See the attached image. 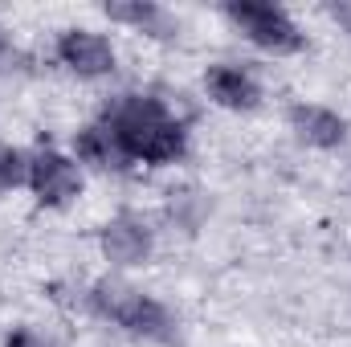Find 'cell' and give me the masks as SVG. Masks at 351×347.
Listing matches in <instances>:
<instances>
[{
	"label": "cell",
	"instance_id": "9",
	"mask_svg": "<svg viewBox=\"0 0 351 347\" xmlns=\"http://www.w3.org/2000/svg\"><path fill=\"white\" fill-rule=\"evenodd\" d=\"M102 12L114 21V25H127L135 33H147V37H160L168 41L176 37V16L164 4H152V0H119V4H102Z\"/></svg>",
	"mask_w": 351,
	"mask_h": 347
},
{
	"label": "cell",
	"instance_id": "5",
	"mask_svg": "<svg viewBox=\"0 0 351 347\" xmlns=\"http://www.w3.org/2000/svg\"><path fill=\"white\" fill-rule=\"evenodd\" d=\"M53 53L78 78H110L114 66H119L114 45L94 29H62L58 41H53Z\"/></svg>",
	"mask_w": 351,
	"mask_h": 347
},
{
	"label": "cell",
	"instance_id": "7",
	"mask_svg": "<svg viewBox=\"0 0 351 347\" xmlns=\"http://www.w3.org/2000/svg\"><path fill=\"white\" fill-rule=\"evenodd\" d=\"M286 123L290 131L306 143V147H319V152H335L348 143V119L331 106H319V102H294L286 110Z\"/></svg>",
	"mask_w": 351,
	"mask_h": 347
},
{
	"label": "cell",
	"instance_id": "11",
	"mask_svg": "<svg viewBox=\"0 0 351 347\" xmlns=\"http://www.w3.org/2000/svg\"><path fill=\"white\" fill-rule=\"evenodd\" d=\"M25 180H29V156L8 147V143H0V192L21 188Z\"/></svg>",
	"mask_w": 351,
	"mask_h": 347
},
{
	"label": "cell",
	"instance_id": "1",
	"mask_svg": "<svg viewBox=\"0 0 351 347\" xmlns=\"http://www.w3.org/2000/svg\"><path fill=\"white\" fill-rule=\"evenodd\" d=\"M98 123L110 127V135L119 139V147L131 164L164 168L188 152L184 123L168 110V102H160L152 94H119L114 102L102 106Z\"/></svg>",
	"mask_w": 351,
	"mask_h": 347
},
{
	"label": "cell",
	"instance_id": "10",
	"mask_svg": "<svg viewBox=\"0 0 351 347\" xmlns=\"http://www.w3.org/2000/svg\"><path fill=\"white\" fill-rule=\"evenodd\" d=\"M74 152H78L82 164L102 168V172H123V168H131V160L123 156L119 139H114L110 127H102V123H90V127H82V131L74 135Z\"/></svg>",
	"mask_w": 351,
	"mask_h": 347
},
{
	"label": "cell",
	"instance_id": "6",
	"mask_svg": "<svg viewBox=\"0 0 351 347\" xmlns=\"http://www.w3.org/2000/svg\"><path fill=\"white\" fill-rule=\"evenodd\" d=\"M98 250H102V258L110 261V265H147L152 254H156V237H152V229L139 221V217H131V213H119V217H110L102 229H98Z\"/></svg>",
	"mask_w": 351,
	"mask_h": 347
},
{
	"label": "cell",
	"instance_id": "8",
	"mask_svg": "<svg viewBox=\"0 0 351 347\" xmlns=\"http://www.w3.org/2000/svg\"><path fill=\"white\" fill-rule=\"evenodd\" d=\"M204 94L221 106V110H237V115H250L262 106V82L241 70V66H229V62H217L204 70Z\"/></svg>",
	"mask_w": 351,
	"mask_h": 347
},
{
	"label": "cell",
	"instance_id": "13",
	"mask_svg": "<svg viewBox=\"0 0 351 347\" xmlns=\"http://www.w3.org/2000/svg\"><path fill=\"white\" fill-rule=\"evenodd\" d=\"M12 62H16V45H12L8 29L0 25V74H4V70H12Z\"/></svg>",
	"mask_w": 351,
	"mask_h": 347
},
{
	"label": "cell",
	"instance_id": "14",
	"mask_svg": "<svg viewBox=\"0 0 351 347\" xmlns=\"http://www.w3.org/2000/svg\"><path fill=\"white\" fill-rule=\"evenodd\" d=\"M327 16H331L343 33H351V4H327Z\"/></svg>",
	"mask_w": 351,
	"mask_h": 347
},
{
	"label": "cell",
	"instance_id": "3",
	"mask_svg": "<svg viewBox=\"0 0 351 347\" xmlns=\"http://www.w3.org/2000/svg\"><path fill=\"white\" fill-rule=\"evenodd\" d=\"M221 16L262 53L274 58H290L306 49V33L294 25V16L282 4H262V0H229L221 8Z\"/></svg>",
	"mask_w": 351,
	"mask_h": 347
},
{
	"label": "cell",
	"instance_id": "12",
	"mask_svg": "<svg viewBox=\"0 0 351 347\" xmlns=\"http://www.w3.org/2000/svg\"><path fill=\"white\" fill-rule=\"evenodd\" d=\"M4 347H58V344L41 327H33V323H16V327L4 331Z\"/></svg>",
	"mask_w": 351,
	"mask_h": 347
},
{
	"label": "cell",
	"instance_id": "2",
	"mask_svg": "<svg viewBox=\"0 0 351 347\" xmlns=\"http://www.w3.org/2000/svg\"><path fill=\"white\" fill-rule=\"evenodd\" d=\"M86 307L98 319L123 327L127 335H139L152 344H176L180 339V323H176L172 311L123 278H98L86 290Z\"/></svg>",
	"mask_w": 351,
	"mask_h": 347
},
{
	"label": "cell",
	"instance_id": "4",
	"mask_svg": "<svg viewBox=\"0 0 351 347\" xmlns=\"http://www.w3.org/2000/svg\"><path fill=\"white\" fill-rule=\"evenodd\" d=\"M25 184L41 208H66L82 196V168H78V160H70L53 147H41L29 156V180Z\"/></svg>",
	"mask_w": 351,
	"mask_h": 347
}]
</instances>
